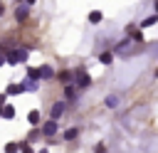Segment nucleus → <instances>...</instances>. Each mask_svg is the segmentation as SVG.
<instances>
[{"label":"nucleus","mask_w":158,"mask_h":153,"mask_svg":"<svg viewBox=\"0 0 158 153\" xmlns=\"http://www.w3.org/2000/svg\"><path fill=\"white\" fill-rule=\"evenodd\" d=\"M5 59H7V64H17V62H25V59H27V49H10V52L5 54Z\"/></svg>","instance_id":"nucleus-1"},{"label":"nucleus","mask_w":158,"mask_h":153,"mask_svg":"<svg viewBox=\"0 0 158 153\" xmlns=\"http://www.w3.org/2000/svg\"><path fill=\"white\" fill-rule=\"evenodd\" d=\"M77 84H79V86H89V84H91V76H89L84 69H79V72H77Z\"/></svg>","instance_id":"nucleus-2"},{"label":"nucleus","mask_w":158,"mask_h":153,"mask_svg":"<svg viewBox=\"0 0 158 153\" xmlns=\"http://www.w3.org/2000/svg\"><path fill=\"white\" fill-rule=\"evenodd\" d=\"M25 89H22V84H7V89H5V94L7 96H17V94H22Z\"/></svg>","instance_id":"nucleus-3"},{"label":"nucleus","mask_w":158,"mask_h":153,"mask_svg":"<svg viewBox=\"0 0 158 153\" xmlns=\"http://www.w3.org/2000/svg\"><path fill=\"white\" fill-rule=\"evenodd\" d=\"M62 111H64V101H57V104L52 106V118H59Z\"/></svg>","instance_id":"nucleus-4"},{"label":"nucleus","mask_w":158,"mask_h":153,"mask_svg":"<svg viewBox=\"0 0 158 153\" xmlns=\"http://www.w3.org/2000/svg\"><path fill=\"white\" fill-rule=\"evenodd\" d=\"M42 133H44V136H52V133H57V123H54V121L44 123V126H42Z\"/></svg>","instance_id":"nucleus-5"},{"label":"nucleus","mask_w":158,"mask_h":153,"mask_svg":"<svg viewBox=\"0 0 158 153\" xmlns=\"http://www.w3.org/2000/svg\"><path fill=\"white\" fill-rule=\"evenodd\" d=\"M27 12H30V5H22V7H17V12H15V17L22 22L25 17H27Z\"/></svg>","instance_id":"nucleus-6"},{"label":"nucleus","mask_w":158,"mask_h":153,"mask_svg":"<svg viewBox=\"0 0 158 153\" xmlns=\"http://www.w3.org/2000/svg\"><path fill=\"white\" fill-rule=\"evenodd\" d=\"M37 86H40V84H37V79H27V81L22 84V89H25V91H37Z\"/></svg>","instance_id":"nucleus-7"},{"label":"nucleus","mask_w":158,"mask_h":153,"mask_svg":"<svg viewBox=\"0 0 158 153\" xmlns=\"http://www.w3.org/2000/svg\"><path fill=\"white\" fill-rule=\"evenodd\" d=\"M0 114H2V118H15V106H10V104H7V106H2V111H0Z\"/></svg>","instance_id":"nucleus-8"},{"label":"nucleus","mask_w":158,"mask_h":153,"mask_svg":"<svg viewBox=\"0 0 158 153\" xmlns=\"http://www.w3.org/2000/svg\"><path fill=\"white\" fill-rule=\"evenodd\" d=\"M54 72H52V67L49 64H44V67H40V79H47V76H52Z\"/></svg>","instance_id":"nucleus-9"},{"label":"nucleus","mask_w":158,"mask_h":153,"mask_svg":"<svg viewBox=\"0 0 158 153\" xmlns=\"http://www.w3.org/2000/svg\"><path fill=\"white\" fill-rule=\"evenodd\" d=\"M158 22V15H151V17H146L143 22H141V27H151V25H156Z\"/></svg>","instance_id":"nucleus-10"},{"label":"nucleus","mask_w":158,"mask_h":153,"mask_svg":"<svg viewBox=\"0 0 158 153\" xmlns=\"http://www.w3.org/2000/svg\"><path fill=\"white\" fill-rule=\"evenodd\" d=\"M17 151H22L20 143H7V146H5V153H17Z\"/></svg>","instance_id":"nucleus-11"},{"label":"nucleus","mask_w":158,"mask_h":153,"mask_svg":"<svg viewBox=\"0 0 158 153\" xmlns=\"http://www.w3.org/2000/svg\"><path fill=\"white\" fill-rule=\"evenodd\" d=\"M27 121L30 123H40V111H30L27 114Z\"/></svg>","instance_id":"nucleus-12"},{"label":"nucleus","mask_w":158,"mask_h":153,"mask_svg":"<svg viewBox=\"0 0 158 153\" xmlns=\"http://www.w3.org/2000/svg\"><path fill=\"white\" fill-rule=\"evenodd\" d=\"M27 79H40V69L30 67V69H27Z\"/></svg>","instance_id":"nucleus-13"},{"label":"nucleus","mask_w":158,"mask_h":153,"mask_svg":"<svg viewBox=\"0 0 158 153\" xmlns=\"http://www.w3.org/2000/svg\"><path fill=\"white\" fill-rule=\"evenodd\" d=\"M89 20H91V22H101V12H99V10L89 12Z\"/></svg>","instance_id":"nucleus-14"},{"label":"nucleus","mask_w":158,"mask_h":153,"mask_svg":"<svg viewBox=\"0 0 158 153\" xmlns=\"http://www.w3.org/2000/svg\"><path fill=\"white\" fill-rule=\"evenodd\" d=\"M99 59H101L104 64H111V59H114V54H111V52H104V54H101Z\"/></svg>","instance_id":"nucleus-15"},{"label":"nucleus","mask_w":158,"mask_h":153,"mask_svg":"<svg viewBox=\"0 0 158 153\" xmlns=\"http://www.w3.org/2000/svg\"><path fill=\"white\" fill-rule=\"evenodd\" d=\"M106 106L114 109V106H116V96H106Z\"/></svg>","instance_id":"nucleus-16"},{"label":"nucleus","mask_w":158,"mask_h":153,"mask_svg":"<svg viewBox=\"0 0 158 153\" xmlns=\"http://www.w3.org/2000/svg\"><path fill=\"white\" fill-rule=\"evenodd\" d=\"M20 153H35V151H32L30 146H25V143H22V151H20Z\"/></svg>","instance_id":"nucleus-17"},{"label":"nucleus","mask_w":158,"mask_h":153,"mask_svg":"<svg viewBox=\"0 0 158 153\" xmlns=\"http://www.w3.org/2000/svg\"><path fill=\"white\" fill-rule=\"evenodd\" d=\"M2 64H7V59H5V54H2V47H0V67Z\"/></svg>","instance_id":"nucleus-18"},{"label":"nucleus","mask_w":158,"mask_h":153,"mask_svg":"<svg viewBox=\"0 0 158 153\" xmlns=\"http://www.w3.org/2000/svg\"><path fill=\"white\" fill-rule=\"evenodd\" d=\"M96 153H106V148L104 146H96Z\"/></svg>","instance_id":"nucleus-19"},{"label":"nucleus","mask_w":158,"mask_h":153,"mask_svg":"<svg viewBox=\"0 0 158 153\" xmlns=\"http://www.w3.org/2000/svg\"><path fill=\"white\" fill-rule=\"evenodd\" d=\"M2 101H5V94H0V111H2Z\"/></svg>","instance_id":"nucleus-20"},{"label":"nucleus","mask_w":158,"mask_h":153,"mask_svg":"<svg viewBox=\"0 0 158 153\" xmlns=\"http://www.w3.org/2000/svg\"><path fill=\"white\" fill-rule=\"evenodd\" d=\"M25 2H27V5H32V2H35V0H25Z\"/></svg>","instance_id":"nucleus-21"},{"label":"nucleus","mask_w":158,"mask_h":153,"mask_svg":"<svg viewBox=\"0 0 158 153\" xmlns=\"http://www.w3.org/2000/svg\"><path fill=\"white\" fill-rule=\"evenodd\" d=\"M2 12H5V10H2V5H0V15H2Z\"/></svg>","instance_id":"nucleus-22"},{"label":"nucleus","mask_w":158,"mask_h":153,"mask_svg":"<svg viewBox=\"0 0 158 153\" xmlns=\"http://www.w3.org/2000/svg\"><path fill=\"white\" fill-rule=\"evenodd\" d=\"M156 10H158V2H156Z\"/></svg>","instance_id":"nucleus-23"},{"label":"nucleus","mask_w":158,"mask_h":153,"mask_svg":"<svg viewBox=\"0 0 158 153\" xmlns=\"http://www.w3.org/2000/svg\"><path fill=\"white\" fill-rule=\"evenodd\" d=\"M40 153H47V151H40Z\"/></svg>","instance_id":"nucleus-24"},{"label":"nucleus","mask_w":158,"mask_h":153,"mask_svg":"<svg viewBox=\"0 0 158 153\" xmlns=\"http://www.w3.org/2000/svg\"><path fill=\"white\" fill-rule=\"evenodd\" d=\"M156 74H158V72H156Z\"/></svg>","instance_id":"nucleus-25"}]
</instances>
